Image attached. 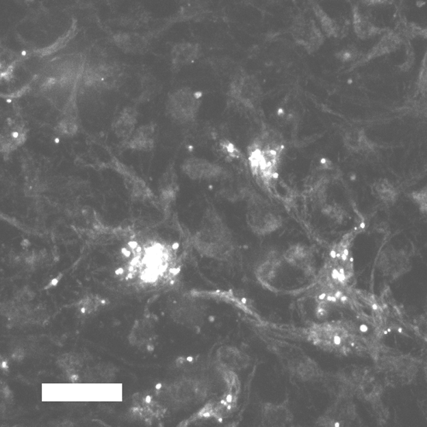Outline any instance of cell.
<instances>
[{
	"mask_svg": "<svg viewBox=\"0 0 427 427\" xmlns=\"http://www.w3.org/2000/svg\"><path fill=\"white\" fill-rule=\"evenodd\" d=\"M308 342L326 352L350 356L365 349V339L353 322L332 320L312 323L304 331Z\"/></svg>",
	"mask_w": 427,
	"mask_h": 427,
	"instance_id": "6da1fadb",
	"label": "cell"
},
{
	"mask_svg": "<svg viewBox=\"0 0 427 427\" xmlns=\"http://www.w3.org/2000/svg\"><path fill=\"white\" fill-rule=\"evenodd\" d=\"M284 153L283 138L270 127L261 130L248 147L251 174L265 187H271L276 181Z\"/></svg>",
	"mask_w": 427,
	"mask_h": 427,
	"instance_id": "7a4b0ae2",
	"label": "cell"
},
{
	"mask_svg": "<svg viewBox=\"0 0 427 427\" xmlns=\"http://www.w3.org/2000/svg\"><path fill=\"white\" fill-rule=\"evenodd\" d=\"M192 243L199 254L214 260L229 261L235 253L233 233L214 208H209L205 212Z\"/></svg>",
	"mask_w": 427,
	"mask_h": 427,
	"instance_id": "3957f363",
	"label": "cell"
},
{
	"mask_svg": "<svg viewBox=\"0 0 427 427\" xmlns=\"http://www.w3.org/2000/svg\"><path fill=\"white\" fill-rule=\"evenodd\" d=\"M268 348L292 377L302 381H313L324 374L318 363L300 347L285 341L268 339Z\"/></svg>",
	"mask_w": 427,
	"mask_h": 427,
	"instance_id": "277c9868",
	"label": "cell"
},
{
	"mask_svg": "<svg viewBox=\"0 0 427 427\" xmlns=\"http://www.w3.org/2000/svg\"><path fill=\"white\" fill-rule=\"evenodd\" d=\"M246 222L251 232L266 236L283 226V218L274 205L257 192L248 194Z\"/></svg>",
	"mask_w": 427,
	"mask_h": 427,
	"instance_id": "5b68a950",
	"label": "cell"
},
{
	"mask_svg": "<svg viewBox=\"0 0 427 427\" xmlns=\"http://www.w3.org/2000/svg\"><path fill=\"white\" fill-rule=\"evenodd\" d=\"M227 97L231 104L237 109L257 113L263 101V88L254 75L240 71L231 80Z\"/></svg>",
	"mask_w": 427,
	"mask_h": 427,
	"instance_id": "8992f818",
	"label": "cell"
},
{
	"mask_svg": "<svg viewBox=\"0 0 427 427\" xmlns=\"http://www.w3.org/2000/svg\"><path fill=\"white\" fill-rule=\"evenodd\" d=\"M202 105V92L189 88H179L168 97L167 109L175 122H194Z\"/></svg>",
	"mask_w": 427,
	"mask_h": 427,
	"instance_id": "52a82bcc",
	"label": "cell"
},
{
	"mask_svg": "<svg viewBox=\"0 0 427 427\" xmlns=\"http://www.w3.org/2000/svg\"><path fill=\"white\" fill-rule=\"evenodd\" d=\"M290 34L295 43L309 54L316 53L325 43L326 36L318 23L304 14H298L292 20Z\"/></svg>",
	"mask_w": 427,
	"mask_h": 427,
	"instance_id": "ba28073f",
	"label": "cell"
},
{
	"mask_svg": "<svg viewBox=\"0 0 427 427\" xmlns=\"http://www.w3.org/2000/svg\"><path fill=\"white\" fill-rule=\"evenodd\" d=\"M285 263L289 266L300 270L305 277L315 278L318 274V265L314 251L305 244L291 246L282 254Z\"/></svg>",
	"mask_w": 427,
	"mask_h": 427,
	"instance_id": "9c48e42d",
	"label": "cell"
},
{
	"mask_svg": "<svg viewBox=\"0 0 427 427\" xmlns=\"http://www.w3.org/2000/svg\"><path fill=\"white\" fill-rule=\"evenodd\" d=\"M342 141L346 150L351 154L374 156L378 151V144L361 127H349L344 130Z\"/></svg>",
	"mask_w": 427,
	"mask_h": 427,
	"instance_id": "30bf717a",
	"label": "cell"
},
{
	"mask_svg": "<svg viewBox=\"0 0 427 427\" xmlns=\"http://www.w3.org/2000/svg\"><path fill=\"white\" fill-rule=\"evenodd\" d=\"M182 170L189 178L195 181H216L225 177L224 168L205 158H189L182 165Z\"/></svg>",
	"mask_w": 427,
	"mask_h": 427,
	"instance_id": "8fae6325",
	"label": "cell"
},
{
	"mask_svg": "<svg viewBox=\"0 0 427 427\" xmlns=\"http://www.w3.org/2000/svg\"><path fill=\"white\" fill-rule=\"evenodd\" d=\"M284 263L285 261L282 255L277 250H270L257 267V281L265 288L273 291L275 282L280 276Z\"/></svg>",
	"mask_w": 427,
	"mask_h": 427,
	"instance_id": "7c38bea8",
	"label": "cell"
},
{
	"mask_svg": "<svg viewBox=\"0 0 427 427\" xmlns=\"http://www.w3.org/2000/svg\"><path fill=\"white\" fill-rule=\"evenodd\" d=\"M378 261V268L383 273L391 275L404 274L411 266L407 253L391 246L381 251Z\"/></svg>",
	"mask_w": 427,
	"mask_h": 427,
	"instance_id": "4fadbf2b",
	"label": "cell"
},
{
	"mask_svg": "<svg viewBox=\"0 0 427 427\" xmlns=\"http://www.w3.org/2000/svg\"><path fill=\"white\" fill-rule=\"evenodd\" d=\"M294 416L287 402H265L261 407V424L263 426H287L294 422Z\"/></svg>",
	"mask_w": 427,
	"mask_h": 427,
	"instance_id": "5bb4252c",
	"label": "cell"
},
{
	"mask_svg": "<svg viewBox=\"0 0 427 427\" xmlns=\"http://www.w3.org/2000/svg\"><path fill=\"white\" fill-rule=\"evenodd\" d=\"M404 38L400 32L396 31H387L383 34L380 41L375 44L372 49L368 51L359 61V64H366L376 58L387 56L395 53L404 43Z\"/></svg>",
	"mask_w": 427,
	"mask_h": 427,
	"instance_id": "9a60e30c",
	"label": "cell"
},
{
	"mask_svg": "<svg viewBox=\"0 0 427 427\" xmlns=\"http://www.w3.org/2000/svg\"><path fill=\"white\" fill-rule=\"evenodd\" d=\"M201 55L202 47L198 43L188 42V41L177 43L171 49L172 66L174 70H180L181 68L195 63L200 58Z\"/></svg>",
	"mask_w": 427,
	"mask_h": 427,
	"instance_id": "2e32d148",
	"label": "cell"
},
{
	"mask_svg": "<svg viewBox=\"0 0 427 427\" xmlns=\"http://www.w3.org/2000/svg\"><path fill=\"white\" fill-rule=\"evenodd\" d=\"M112 42L126 53L144 54L151 47L149 38L138 33H118L114 34Z\"/></svg>",
	"mask_w": 427,
	"mask_h": 427,
	"instance_id": "e0dca14e",
	"label": "cell"
},
{
	"mask_svg": "<svg viewBox=\"0 0 427 427\" xmlns=\"http://www.w3.org/2000/svg\"><path fill=\"white\" fill-rule=\"evenodd\" d=\"M216 358L218 367L234 372L244 370L250 361V357L242 350L231 346L220 348Z\"/></svg>",
	"mask_w": 427,
	"mask_h": 427,
	"instance_id": "ac0fdd59",
	"label": "cell"
},
{
	"mask_svg": "<svg viewBox=\"0 0 427 427\" xmlns=\"http://www.w3.org/2000/svg\"><path fill=\"white\" fill-rule=\"evenodd\" d=\"M371 192L376 200L385 207H392L400 198V190L387 178H378L371 185Z\"/></svg>",
	"mask_w": 427,
	"mask_h": 427,
	"instance_id": "d6986e66",
	"label": "cell"
},
{
	"mask_svg": "<svg viewBox=\"0 0 427 427\" xmlns=\"http://www.w3.org/2000/svg\"><path fill=\"white\" fill-rule=\"evenodd\" d=\"M352 27L354 33L360 40H370L387 32V29L375 25L361 10L354 6L352 10Z\"/></svg>",
	"mask_w": 427,
	"mask_h": 427,
	"instance_id": "ffe728a7",
	"label": "cell"
},
{
	"mask_svg": "<svg viewBox=\"0 0 427 427\" xmlns=\"http://www.w3.org/2000/svg\"><path fill=\"white\" fill-rule=\"evenodd\" d=\"M311 9L314 13L316 22L318 23L326 37L339 38L342 34V27H340L339 23L332 16H330L329 14H327L318 3L313 2Z\"/></svg>",
	"mask_w": 427,
	"mask_h": 427,
	"instance_id": "44dd1931",
	"label": "cell"
},
{
	"mask_svg": "<svg viewBox=\"0 0 427 427\" xmlns=\"http://www.w3.org/2000/svg\"><path fill=\"white\" fill-rule=\"evenodd\" d=\"M206 12L207 10L204 2L194 0L181 7L179 16H181L182 20H198L204 18Z\"/></svg>",
	"mask_w": 427,
	"mask_h": 427,
	"instance_id": "7402d4cb",
	"label": "cell"
},
{
	"mask_svg": "<svg viewBox=\"0 0 427 427\" xmlns=\"http://www.w3.org/2000/svg\"><path fill=\"white\" fill-rule=\"evenodd\" d=\"M149 17L146 12H141V10H133V12L127 13L120 18L119 24L124 27H129V29H137L143 27L148 23Z\"/></svg>",
	"mask_w": 427,
	"mask_h": 427,
	"instance_id": "603a6c76",
	"label": "cell"
},
{
	"mask_svg": "<svg viewBox=\"0 0 427 427\" xmlns=\"http://www.w3.org/2000/svg\"><path fill=\"white\" fill-rule=\"evenodd\" d=\"M415 94L421 102L427 103V50L416 81Z\"/></svg>",
	"mask_w": 427,
	"mask_h": 427,
	"instance_id": "cb8c5ba5",
	"label": "cell"
},
{
	"mask_svg": "<svg viewBox=\"0 0 427 427\" xmlns=\"http://www.w3.org/2000/svg\"><path fill=\"white\" fill-rule=\"evenodd\" d=\"M154 132V129H151L149 127H144L140 129L139 134H137L131 144H133V148L140 150H150L154 144L153 138L151 137Z\"/></svg>",
	"mask_w": 427,
	"mask_h": 427,
	"instance_id": "d4e9b609",
	"label": "cell"
},
{
	"mask_svg": "<svg viewBox=\"0 0 427 427\" xmlns=\"http://www.w3.org/2000/svg\"><path fill=\"white\" fill-rule=\"evenodd\" d=\"M408 197L418 208L422 215L427 218V185L409 192Z\"/></svg>",
	"mask_w": 427,
	"mask_h": 427,
	"instance_id": "484cf974",
	"label": "cell"
},
{
	"mask_svg": "<svg viewBox=\"0 0 427 427\" xmlns=\"http://www.w3.org/2000/svg\"><path fill=\"white\" fill-rule=\"evenodd\" d=\"M135 122V116L130 115L129 110H125V114L120 116L118 122H116V130L120 136L127 137L132 133Z\"/></svg>",
	"mask_w": 427,
	"mask_h": 427,
	"instance_id": "4316f807",
	"label": "cell"
},
{
	"mask_svg": "<svg viewBox=\"0 0 427 427\" xmlns=\"http://www.w3.org/2000/svg\"><path fill=\"white\" fill-rule=\"evenodd\" d=\"M337 60L342 63H351L360 57V51L357 47L349 46L344 47L335 54Z\"/></svg>",
	"mask_w": 427,
	"mask_h": 427,
	"instance_id": "83f0119b",
	"label": "cell"
},
{
	"mask_svg": "<svg viewBox=\"0 0 427 427\" xmlns=\"http://www.w3.org/2000/svg\"><path fill=\"white\" fill-rule=\"evenodd\" d=\"M220 146H222V150L225 153L227 156L231 158H237L241 155L240 151L237 150L236 146H234L233 144L229 142V141L220 144Z\"/></svg>",
	"mask_w": 427,
	"mask_h": 427,
	"instance_id": "f1b7e54d",
	"label": "cell"
},
{
	"mask_svg": "<svg viewBox=\"0 0 427 427\" xmlns=\"http://www.w3.org/2000/svg\"><path fill=\"white\" fill-rule=\"evenodd\" d=\"M361 1L367 3V5H380V3H383L387 0H361Z\"/></svg>",
	"mask_w": 427,
	"mask_h": 427,
	"instance_id": "f546056e",
	"label": "cell"
},
{
	"mask_svg": "<svg viewBox=\"0 0 427 427\" xmlns=\"http://www.w3.org/2000/svg\"><path fill=\"white\" fill-rule=\"evenodd\" d=\"M425 375H426V382H427V363L425 367Z\"/></svg>",
	"mask_w": 427,
	"mask_h": 427,
	"instance_id": "4dcf8cb0",
	"label": "cell"
}]
</instances>
